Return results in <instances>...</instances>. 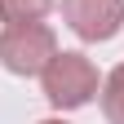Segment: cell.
<instances>
[{
	"instance_id": "1",
	"label": "cell",
	"mask_w": 124,
	"mask_h": 124,
	"mask_svg": "<svg viewBox=\"0 0 124 124\" xmlns=\"http://www.w3.org/2000/svg\"><path fill=\"white\" fill-rule=\"evenodd\" d=\"M44 80V98L58 111H75V106L93 102L98 93V67L84 58V53H53L49 67L40 71Z\"/></svg>"
},
{
	"instance_id": "2",
	"label": "cell",
	"mask_w": 124,
	"mask_h": 124,
	"mask_svg": "<svg viewBox=\"0 0 124 124\" xmlns=\"http://www.w3.org/2000/svg\"><path fill=\"white\" fill-rule=\"evenodd\" d=\"M58 53V36L44 22H9L0 31V62L13 75H40Z\"/></svg>"
},
{
	"instance_id": "3",
	"label": "cell",
	"mask_w": 124,
	"mask_h": 124,
	"mask_svg": "<svg viewBox=\"0 0 124 124\" xmlns=\"http://www.w3.org/2000/svg\"><path fill=\"white\" fill-rule=\"evenodd\" d=\"M62 18L80 40L98 44L124 27V0H62Z\"/></svg>"
},
{
	"instance_id": "4",
	"label": "cell",
	"mask_w": 124,
	"mask_h": 124,
	"mask_svg": "<svg viewBox=\"0 0 124 124\" xmlns=\"http://www.w3.org/2000/svg\"><path fill=\"white\" fill-rule=\"evenodd\" d=\"M102 115L106 124H124V62L102 80Z\"/></svg>"
},
{
	"instance_id": "5",
	"label": "cell",
	"mask_w": 124,
	"mask_h": 124,
	"mask_svg": "<svg viewBox=\"0 0 124 124\" xmlns=\"http://www.w3.org/2000/svg\"><path fill=\"white\" fill-rule=\"evenodd\" d=\"M53 0H0V22H40Z\"/></svg>"
},
{
	"instance_id": "6",
	"label": "cell",
	"mask_w": 124,
	"mask_h": 124,
	"mask_svg": "<svg viewBox=\"0 0 124 124\" xmlns=\"http://www.w3.org/2000/svg\"><path fill=\"white\" fill-rule=\"evenodd\" d=\"M40 124H67V120H40Z\"/></svg>"
}]
</instances>
